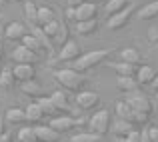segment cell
Here are the masks:
<instances>
[{"label": "cell", "instance_id": "6da1fadb", "mask_svg": "<svg viewBox=\"0 0 158 142\" xmlns=\"http://www.w3.org/2000/svg\"><path fill=\"white\" fill-rule=\"evenodd\" d=\"M52 78L56 80V84L60 88L68 90V92H80L88 84V76L74 68H58L52 72Z\"/></svg>", "mask_w": 158, "mask_h": 142}, {"label": "cell", "instance_id": "7a4b0ae2", "mask_svg": "<svg viewBox=\"0 0 158 142\" xmlns=\"http://www.w3.org/2000/svg\"><path fill=\"white\" fill-rule=\"evenodd\" d=\"M112 54L110 48H98V50H90V52H84L72 62V68L78 70V72H88V70L96 68L98 64L106 60L108 56Z\"/></svg>", "mask_w": 158, "mask_h": 142}, {"label": "cell", "instance_id": "3957f363", "mask_svg": "<svg viewBox=\"0 0 158 142\" xmlns=\"http://www.w3.org/2000/svg\"><path fill=\"white\" fill-rule=\"evenodd\" d=\"M110 124H112L110 110L100 108V110H96L88 118V130L90 132H96V134H100V136H104V134H108V130H110Z\"/></svg>", "mask_w": 158, "mask_h": 142}, {"label": "cell", "instance_id": "277c9868", "mask_svg": "<svg viewBox=\"0 0 158 142\" xmlns=\"http://www.w3.org/2000/svg\"><path fill=\"white\" fill-rule=\"evenodd\" d=\"M136 8H138V4H136V2H130L126 8H124V10H120V12H116V14L108 16L106 28H108V30H120V28H124L128 22H130V18H132V14H134Z\"/></svg>", "mask_w": 158, "mask_h": 142}, {"label": "cell", "instance_id": "5b68a950", "mask_svg": "<svg viewBox=\"0 0 158 142\" xmlns=\"http://www.w3.org/2000/svg\"><path fill=\"white\" fill-rule=\"evenodd\" d=\"M124 102L130 104L132 110H136V112H144V114H152V110H154V106H152L150 98H148L146 94H142L140 90H134V92H126V96H124Z\"/></svg>", "mask_w": 158, "mask_h": 142}, {"label": "cell", "instance_id": "8992f818", "mask_svg": "<svg viewBox=\"0 0 158 142\" xmlns=\"http://www.w3.org/2000/svg\"><path fill=\"white\" fill-rule=\"evenodd\" d=\"M84 122V120H78V118H74V116H70V114H58V116H54V118H50V126L54 128L56 132H60V134H64V132H70V130H74L76 126H80V124Z\"/></svg>", "mask_w": 158, "mask_h": 142}, {"label": "cell", "instance_id": "52a82bcc", "mask_svg": "<svg viewBox=\"0 0 158 142\" xmlns=\"http://www.w3.org/2000/svg\"><path fill=\"white\" fill-rule=\"evenodd\" d=\"M74 104L80 110H94V108L100 104V94L94 92V90H80L76 92V98H74Z\"/></svg>", "mask_w": 158, "mask_h": 142}, {"label": "cell", "instance_id": "ba28073f", "mask_svg": "<svg viewBox=\"0 0 158 142\" xmlns=\"http://www.w3.org/2000/svg\"><path fill=\"white\" fill-rule=\"evenodd\" d=\"M82 54V48L76 40H66L60 46V52L54 56V62H74Z\"/></svg>", "mask_w": 158, "mask_h": 142}, {"label": "cell", "instance_id": "9c48e42d", "mask_svg": "<svg viewBox=\"0 0 158 142\" xmlns=\"http://www.w3.org/2000/svg\"><path fill=\"white\" fill-rule=\"evenodd\" d=\"M12 60H14V64H36L38 62V54H34L32 50H28L26 46H22V44L18 42V46L12 48Z\"/></svg>", "mask_w": 158, "mask_h": 142}, {"label": "cell", "instance_id": "30bf717a", "mask_svg": "<svg viewBox=\"0 0 158 142\" xmlns=\"http://www.w3.org/2000/svg\"><path fill=\"white\" fill-rule=\"evenodd\" d=\"M98 14V6L96 2L86 0L84 4H80L78 8H74V22H84V20H92Z\"/></svg>", "mask_w": 158, "mask_h": 142}, {"label": "cell", "instance_id": "8fae6325", "mask_svg": "<svg viewBox=\"0 0 158 142\" xmlns=\"http://www.w3.org/2000/svg\"><path fill=\"white\" fill-rule=\"evenodd\" d=\"M28 34V28H26V24H22V22H10L6 26V30H4V38L6 40H10V42H20V40L24 38V36Z\"/></svg>", "mask_w": 158, "mask_h": 142}, {"label": "cell", "instance_id": "7c38bea8", "mask_svg": "<svg viewBox=\"0 0 158 142\" xmlns=\"http://www.w3.org/2000/svg\"><path fill=\"white\" fill-rule=\"evenodd\" d=\"M36 130V138L40 142H58L62 138L60 132H56L50 124H38V126H34Z\"/></svg>", "mask_w": 158, "mask_h": 142}, {"label": "cell", "instance_id": "4fadbf2b", "mask_svg": "<svg viewBox=\"0 0 158 142\" xmlns=\"http://www.w3.org/2000/svg\"><path fill=\"white\" fill-rule=\"evenodd\" d=\"M132 130H134V124H132L130 120L116 118V120H112V124H110V132L116 138H126L128 132H132Z\"/></svg>", "mask_w": 158, "mask_h": 142}, {"label": "cell", "instance_id": "5bb4252c", "mask_svg": "<svg viewBox=\"0 0 158 142\" xmlns=\"http://www.w3.org/2000/svg\"><path fill=\"white\" fill-rule=\"evenodd\" d=\"M12 72H14V78L18 82H28V80H34L36 78L34 64H14Z\"/></svg>", "mask_w": 158, "mask_h": 142}, {"label": "cell", "instance_id": "9a60e30c", "mask_svg": "<svg viewBox=\"0 0 158 142\" xmlns=\"http://www.w3.org/2000/svg\"><path fill=\"white\" fill-rule=\"evenodd\" d=\"M156 78V70L152 68L150 64H140L138 70H136V80H138L140 86H150Z\"/></svg>", "mask_w": 158, "mask_h": 142}, {"label": "cell", "instance_id": "2e32d148", "mask_svg": "<svg viewBox=\"0 0 158 142\" xmlns=\"http://www.w3.org/2000/svg\"><path fill=\"white\" fill-rule=\"evenodd\" d=\"M28 30H30V34L36 36V40L40 42V46L44 48V52H46L48 56H56V54H54V44H52V40L48 38L46 34H44L42 28H40V26H30Z\"/></svg>", "mask_w": 158, "mask_h": 142}, {"label": "cell", "instance_id": "e0dca14e", "mask_svg": "<svg viewBox=\"0 0 158 142\" xmlns=\"http://www.w3.org/2000/svg\"><path fill=\"white\" fill-rule=\"evenodd\" d=\"M4 120H6L10 126H22L26 122V114H24V108H18V106H12L6 110L4 114Z\"/></svg>", "mask_w": 158, "mask_h": 142}, {"label": "cell", "instance_id": "ac0fdd59", "mask_svg": "<svg viewBox=\"0 0 158 142\" xmlns=\"http://www.w3.org/2000/svg\"><path fill=\"white\" fill-rule=\"evenodd\" d=\"M50 98H52V102L56 104V108H58V112H60V114H70V112H74L72 104L68 102V96H66V92L56 90V92H52Z\"/></svg>", "mask_w": 158, "mask_h": 142}, {"label": "cell", "instance_id": "d6986e66", "mask_svg": "<svg viewBox=\"0 0 158 142\" xmlns=\"http://www.w3.org/2000/svg\"><path fill=\"white\" fill-rule=\"evenodd\" d=\"M106 66L110 70H114V72H118V76H136V70H138V66L128 64V62H122V60L108 62Z\"/></svg>", "mask_w": 158, "mask_h": 142}, {"label": "cell", "instance_id": "ffe728a7", "mask_svg": "<svg viewBox=\"0 0 158 142\" xmlns=\"http://www.w3.org/2000/svg\"><path fill=\"white\" fill-rule=\"evenodd\" d=\"M24 114H26V122L28 124H38L40 120H44V112L42 108L38 106V102H30L26 108H24Z\"/></svg>", "mask_w": 158, "mask_h": 142}, {"label": "cell", "instance_id": "44dd1931", "mask_svg": "<svg viewBox=\"0 0 158 142\" xmlns=\"http://www.w3.org/2000/svg\"><path fill=\"white\" fill-rule=\"evenodd\" d=\"M118 60L128 62V64H134V66H140V62H142V54H140L136 48H122L118 52Z\"/></svg>", "mask_w": 158, "mask_h": 142}, {"label": "cell", "instance_id": "7402d4cb", "mask_svg": "<svg viewBox=\"0 0 158 142\" xmlns=\"http://www.w3.org/2000/svg\"><path fill=\"white\" fill-rule=\"evenodd\" d=\"M116 86H118L120 92H134V90L140 88L138 80H136V76H118V80H116Z\"/></svg>", "mask_w": 158, "mask_h": 142}, {"label": "cell", "instance_id": "603a6c76", "mask_svg": "<svg viewBox=\"0 0 158 142\" xmlns=\"http://www.w3.org/2000/svg\"><path fill=\"white\" fill-rule=\"evenodd\" d=\"M24 4V18H26L28 26H38V6L32 0H26Z\"/></svg>", "mask_w": 158, "mask_h": 142}, {"label": "cell", "instance_id": "cb8c5ba5", "mask_svg": "<svg viewBox=\"0 0 158 142\" xmlns=\"http://www.w3.org/2000/svg\"><path fill=\"white\" fill-rule=\"evenodd\" d=\"M36 102H38V106L42 108V112H44V116H48V118H54V116H58L60 112H58V108H56V104L52 102V98L50 96H40V98H36Z\"/></svg>", "mask_w": 158, "mask_h": 142}, {"label": "cell", "instance_id": "d4e9b609", "mask_svg": "<svg viewBox=\"0 0 158 142\" xmlns=\"http://www.w3.org/2000/svg\"><path fill=\"white\" fill-rule=\"evenodd\" d=\"M20 90H22V94L30 96L32 100H36V98H40V96H42V86L36 82V78H34V80H28V82H22Z\"/></svg>", "mask_w": 158, "mask_h": 142}, {"label": "cell", "instance_id": "484cf974", "mask_svg": "<svg viewBox=\"0 0 158 142\" xmlns=\"http://www.w3.org/2000/svg\"><path fill=\"white\" fill-rule=\"evenodd\" d=\"M138 18L140 20H154L158 18V0H152V2L144 4L138 10Z\"/></svg>", "mask_w": 158, "mask_h": 142}, {"label": "cell", "instance_id": "4316f807", "mask_svg": "<svg viewBox=\"0 0 158 142\" xmlns=\"http://www.w3.org/2000/svg\"><path fill=\"white\" fill-rule=\"evenodd\" d=\"M16 142H38L34 126H32V124L20 126V128H18V132H16Z\"/></svg>", "mask_w": 158, "mask_h": 142}, {"label": "cell", "instance_id": "83f0119b", "mask_svg": "<svg viewBox=\"0 0 158 142\" xmlns=\"http://www.w3.org/2000/svg\"><path fill=\"white\" fill-rule=\"evenodd\" d=\"M98 30V20L92 18V20H84V22H76V34L80 36H90Z\"/></svg>", "mask_w": 158, "mask_h": 142}, {"label": "cell", "instance_id": "f1b7e54d", "mask_svg": "<svg viewBox=\"0 0 158 142\" xmlns=\"http://www.w3.org/2000/svg\"><path fill=\"white\" fill-rule=\"evenodd\" d=\"M14 82H16V78H14L12 68H10V66H4L2 72H0V88L12 90V88H14Z\"/></svg>", "mask_w": 158, "mask_h": 142}, {"label": "cell", "instance_id": "f546056e", "mask_svg": "<svg viewBox=\"0 0 158 142\" xmlns=\"http://www.w3.org/2000/svg\"><path fill=\"white\" fill-rule=\"evenodd\" d=\"M20 44H22V46H26L28 50H32L34 54H38V56L44 52V48L40 46V42L36 40V36H34V34H30V30H28V34L24 36L22 40H20Z\"/></svg>", "mask_w": 158, "mask_h": 142}, {"label": "cell", "instance_id": "4dcf8cb0", "mask_svg": "<svg viewBox=\"0 0 158 142\" xmlns=\"http://www.w3.org/2000/svg\"><path fill=\"white\" fill-rule=\"evenodd\" d=\"M70 142H102V136L96 132H76L70 136Z\"/></svg>", "mask_w": 158, "mask_h": 142}, {"label": "cell", "instance_id": "1f68e13d", "mask_svg": "<svg viewBox=\"0 0 158 142\" xmlns=\"http://www.w3.org/2000/svg\"><path fill=\"white\" fill-rule=\"evenodd\" d=\"M128 4H130L128 0H106L104 10H106V14H108V16H112V14H116V12L124 10Z\"/></svg>", "mask_w": 158, "mask_h": 142}, {"label": "cell", "instance_id": "d6a6232c", "mask_svg": "<svg viewBox=\"0 0 158 142\" xmlns=\"http://www.w3.org/2000/svg\"><path fill=\"white\" fill-rule=\"evenodd\" d=\"M56 20V14H54L52 8L48 6H38V26H44V24Z\"/></svg>", "mask_w": 158, "mask_h": 142}, {"label": "cell", "instance_id": "836d02e7", "mask_svg": "<svg viewBox=\"0 0 158 142\" xmlns=\"http://www.w3.org/2000/svg\"><path fill=\"white\" fill-rule=\"evenodd\" d=\"M114 112H116V118H122V120H130V116H132L130 104L124 102V100H118V102H116Z\"/></svg>", "mask_w": 158, "mask_h": 142}, {"label": "cell", "instance_id": "e575fe53", "mask_svg": "<svg viewBox=\"0 0 158 142\" xmlns=\"http://www.w3.org/2000/svg\"><path fill=\"white\" fill-rule=\"evenodd\" d=\"M44 30V34L48 36L50 40H54V36L58 34V28H60V20H52V22H48V24H44V26H40Z\"/></svg>", "mask_w": 158, "mask_h": 142}, {"label": "cell", "instance_id": "d590c367", "mask_svg": "<svg viewBox=\"0 0 158 142\" xmlns=\"http://www.w3.org/2000/svg\"><path fill=\"white\" fill-rule=\"evenodd\" d=\"M66 40H70V38H68V26H66V22H60V28H58V34L54 36V40H52V42H58V44L62 46V44H64Z\"/></svg>", "mask_w": 158, "mask_h": 142}, {"label": "cell", "instance_id": "8d00e7d4", "mask_svg": "<svg viewBox=\"0 0 158 142\" xmlns=\"http://www.w3.org/2000/svg\"><path fill=\"white\" fill-rule=\"evenodd\" d=\"M148 120H150V114H144V112H136L132 110V116H130V122L132 124H148Z\"/></svg>", "mask_w": 158, "mask_h": 142}, {"label": "cell", "instance_id": "74e56055", "mask_svg": "<svg viewBox=\"0 0 158 142\" xmlns=\"http://www.w3.org/2000/svg\"><path fill=\"white\" fill-rule=\"evenodd\" d=\"M140 142H152L150 132H148V124H144V128L140 130Z\"/></svg>", "mask_w": 158, "mask_h": 142}, {"label": "cell", "instance_id": "f35d334b", "mask_svg": "<svg viewBox=\"0 0 158 142\" xmlns=\"http://www.w3.org/2000/svg\"><path fill=\"white\" fill-rule=\"evenodd\" d=\"M126 142H140V130H132V132H128V136H126Z\"/></svg>", "mask_w": 158, "mask_h": 142}, {"label": "cell", "instance_id": "ab89813d", "mask_svg": "<svg viewBox=\"0 0 158 142\" xmlns=\"http://www.w3.org/2000/svg\"><path fill=\"white\" fill-rule=\"evenodd\" d=\"M86 0H66V4H68V8H78L80 4H84Z\"/></svg>", "mask_w": 158, "mask_h": 142}, {"label": "cell", "instance_id": "60d3db41", "mask_svg": "<svg viewBox=\"0 0 158 142\" xmlns=\"http://www.w3.org/2000/svg\"><path fill=\"white\" fill-rule=\"evenodd\" d=\"M4 132H6V120H4V118H0V136H2Z\"/></svg>", "mask_w": 158, "mask_h": 142}, {"label": "cell", "instance_id": "b9f144b4", "mask_svg": "<svg viewBox=\"0 0 158 142\" xmlns=\"http://www.w3.org/2000/svg\"><path fill=\"white\" fill-rule=\"evenodd\" d=\"M150 86H152V88H154V90H156V92H158V72H156V78H154V82H152V84H150Z\"/></svg>", "mask_w": 158, "mask_h": 142}, {"label": "cell", "instance_id": "7bdbcfd3", "mask_svg": "<svg viewBox=\"0 0 158 142\" xmlns=\"http://www.w3.org/2000/svg\"><path fill=\"white\" fill-rule=\"evenodd\" d=\"M66 16H68V18H72V20H74V8H68V10H66Z\"/></svg>", "mask_w": 158, "mask_h": 142}, {"label": "cell", "instance_id": "ee69618b", "mask_svg": "<svg viewBox=\"0 0 158 142\" xmlns=\"http://www.w3.org/2000/svg\"><path fill=\"white\" fill-rule=\"evenodd\" d=\"M2 54H4V46H2V40H0V60H2Z\"/></svg>", "mask_w": 158, "mask_h": 142}, {"label": "cell", "instance_id": "f6af8a7d", "mask_svg": "<svg viewBox=\"0 0 158 142\" xmlns=\"http://www.w3.org/2000/svg\"><path fill=\"white\" fill-rule=\"evenodd\" d=\"M6 2H10V0H0V6H4Z\"/></svg>", "mask_w": 158, "mask_h": 142}, {"label": "cell", "instance_id": "bcb514c9", "mask_svg": "<svg viewBox=\"0 0 158 142\" xmlns=\"http://www.w3.org/2000/svg\"><path fill=\"white\" fill-rule=\"evenodd\" d=\"M116 142H126V138H116Z\"/></svg>", "mask_w": 158, "mask_h": 142}, {"label": "cell", "instance_id": "7dc6e473", "mask_svg": "<svg viewBox=\"0 0 158 142\" xmlns=\"http://www.w3.org/2000/svg\"><path fill=\"white\" fill-rule=\"evenodd\" d=\"M10 2H26V0H10Z\"/></svg>", "mask_w": 158, "mask_h": 142}, {"label": "cell", "instance_id": "c3c4849f", "mask_svg": "<svg viewBox=\"0 0 158 142\" xmlns=\"http://www.w3.org/2000/svg\"><path fill=\"white\" fill-rule=\"evenodd\" d=\"M152 142H158V136H156V138H152Z\"/></svg>", "mask_w": 158, "mask_h": 142}, {"label": "cell", "instance_id": "681fc988", "mask_svg": "<svg viewBox=\"0 0 158 142\" xmlns=\"http://www.w3.org/2000/svg\"><path fill=\"white\" fill-rule=\"evenodd\" d=\"M156 102H158V92H156Z\"/></svg>", "mask_w": 158, "mask_h": 142}, {"label": "cell", "instance_id": "f907efd6", "mask_svg": "<svg viewBox=\"0 0 158 142\" xmlns=\"http://www.w3.org/2000/svg\"><path fill=\"white\" fill-rule=\"evenodd\" d=\"M90 2H98V0H90Z\"/></svg>", "mask_w": 158, "mask_h": 142}, {"label": "cell", "instance_id": "816d5d0a", "mask_svg": "<svg viewBox=\"0 0 158 142\" xmlns=\"http://www.w3.org/2000/svg\"><path fill=\"white\" fill-rule=\"evenodd\" d=\"M0 22H2V14H0Z\"/></svg>", "mask_w": 158, "mask_h": 142}, {"label": "cell", "instance_id": "f5cc1de1", "mask_svg": "<svg viewBox=\"0 0 158 142\" xmlns=\"http://www.w3.org/2000/svg\"><path fill=\"white\" fill-rule=\"evenodd\" d=\"M156 48H158V44H156Z\"/></svg>", "mask_w": 158, "mask_h": 142}, {"label": "cell", "instance_id": "db71d44e", "mask_svg": "<svg viewBox=\"0 0 158 142\" xmlns=\"http://www.w3.org/2000/svg\"><path fill=\"white\" fill-rule=\"evenodd\" d=\"M38 142H40V140H38Z\"/></svg>", "mask_w": 158, "mask_h": 142}]
</instances>
